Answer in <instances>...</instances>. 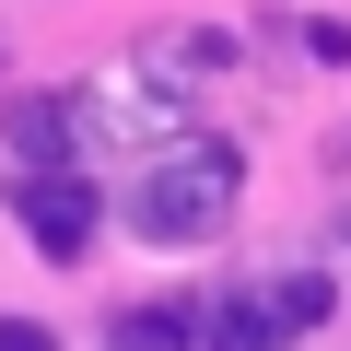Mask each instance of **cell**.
Segmentation results:
<instances>
[{"label":"cell","mask_w":351,"mask_h":351,"mask_svg":"<svg viewBox=\"0 0 351 351\" xmlns=\"http://www.w3.org/2000/svg\"><path fill=\"white\" fill-rule=\"evenodd\" d=\"M234 141H188V152H164V164H141V188H129V223L152 234V246H199L223 211H234Z\"/></svg>","instance_id":"cell-1"},{"label":"cell","mask_w":351,"mask_h":351,"mask_svg":"<svg viewBox=\"0 0 351 351\" xmlns=\"http://www.w3.org/2000/svg\"><path fill=\"white\" fill-rule=\"evenodd\" d=\"M12 211H24V234H36L47 258H82V246H94V223H106V199L82 188L71 164H36V176H12Z\"/></svg>","instance_id":"cell-2"},{"label":"cell","mask_w":351,"mask_h":351,"mask_svg":"<svg viewBox=\"0 0 351 351\" xmlns=\"http://www.w3.org/2000/svg\"><path fill=\"white\" fill-rule=\"evenodd\" d=\"M36 164H71V106L59 94L12 106V176H36Z\"/></svg>","instance_id":"cell-3"},{"label":"cell","mask_w":351,"mask_h":351,"mask_svg":"<svg viewBox=\"0 0 351 351\" xmlns=\"http://www.w3.org/2000/svg\"><path fill=\"white\" fill-rule=\"evenodd\" d=\"M199 339H211V351H281V316H269V293H223V304L199 316Z\"/></svg>","instance_id":"cell-4"},{"label":"cell","mask_w":351,"mask_h":351,"mask_svg":"<svg viewBox=\"0 0 351 351\" xmlns=\"http://www.w3.org/2000/svg\"><path fill=\"white\" fill-rule=\"evenodd\" d=\"M188 339H199L188 304H129V316L106 328V351H188Z\"/></svg>","instance_id":"cell-5"},{"label":"cell","mask_w":351,"mask_h":351,"mask_svg":"<svg viewBox=\"0 0 351 351\" xmlns=\"http://www.w3.org/2000/svg\"><path fill=\"white\" fill-rule=\"evenodd\" d=\"M328 304H339V281H328V269H293V281H269V316H281V339H304Z\"/></svg>","instance_id":"cell-6"},{"label":"cell","mask_w":351,"mask_h":351,"mask_svg":"<svg viewBox=\"0 0 351 351\" xmlns=\"http://www.w3.org/2000/svg\"><path fill=\"white\" fill-rule=\"evenodd\" d=\"M0 351H59V339H47L36 316H0Z\"/></svg>","instance_id":"cell-7"}]
</instances>
